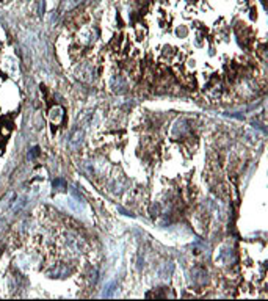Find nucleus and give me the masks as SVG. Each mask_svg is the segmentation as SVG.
Wrapping results in <instances>:
<instances>
[{
	"instance_id": "423d86ee",
	"label": "nucleus",
	"mask_w": 268,
	"mask_h": 301,
	"mask_svg": "<svg viewBox=\"0 0 268 301\" xmlns=\"http://www.w3.org/2000/svg\"><path fill=\"white\" fill-rule=\"evenodd\" d=\"M176 36H177V38L185 39V38L188 36V28H187L185 25H179V27L176 28Z\"/></svg>"
},
{
	"instance_id": "7ed1b4c3",
	"label": "nucleus",
	"mask_w": 268,
	"mask_h": 301,
	"mask_svg": "<svg viewBox=\"0 0 268 301\" xmlns=\"http://www.w3.org/2000/svg\"><path fill=\"white\" fill-rule=\"evenodd\" d=\"M63 116H64L63 108H61V107H58V105H55V107L50 110V113H49L50 121H52V123H55V124H60V123H61V119H63Z\"/></svg>"
},
{
	"instance_id": "f257e3e1",
	"label": "nucleus",
	"mask_w": 268,
	"mask_h": 301,
	"mask_svg": "<svg viewBox=\"0 0 268 301\" xmlns=\"http://www.w3.org/2000/svg\"><path fill=\"white\" fill-rule=\"evenodd\" d=\"M160 55H162V58H163V60H168V61H171V60H174V58L179 55V50H177V49H174L173 46L166 44V46H163V47H162V50H160Z\"/></svg>"
},
{
	"instance_id": "1a4fd4ad",
	"label": "nucleus",
	"mask_w": 268,
	"mask_h": 301,
	"mask_svg": "<svg viewBox=\"0 0 268 301\" xmlns=\"http://www.w3.org/2000/svg\"><path fill=\"white\" fill-rule=\"evenodd\" d=\"M255 18H257V10L251 8V19H255Z\"/></svg>"
},
{
	"instance_id": "0eeeda50",
	"label": "nucleus",
	"mask_w": 268,
	"mask_h": 301,
	"mask_svg": "<svg viewBox=\"0 0 268 301\" xmlns=\"http://www.w3.org/2000/svg\"><path fill=\"white\" fill-rule=\"evenodd\" d=\"M38 155H39V148L36 146V148L32 149V152L28 154V157H30V158H35V157H38Z\"/></svg>"
},
{
	"instance_id": "f03ea898",
	"label": "nucleus",
	"mask_w": 268,
	"mask_h": 301,
	"mask_svg": "<svg viewBox=\"0 0 268 301\" xmlns=\"http://www.w3.org/2000/svg\"><path fill=\"white\" fill-rule=\"evenodd\" d=\"M124 43H125V39L122 38V35H114L113 38H111V41H110V44H108V47L113 50V52H121L122 50V46H124Z\"/></svg>"
},
{
	"instance_id": "6e6552de",
	"label": "nucleus",
	"mask_w": 268,
	"mask_h": 301,
	"mask_svg": "<svg viewBox=\"0 0 268 301\" xmlns=\"http://www.w3.org/2000/svg\"><path fill=\"white\" fill-rule=\"evenodd\" d=\"M53 187L57 188V187H63V188H66V182L63 180V179H57L55 182H53Z\"/></svg>"
},
{
	"instance_id": "20e7f679",
	"label": "nucleus",
	"mask_w": 268,
	"mask_h": 301,
	"mask_svg": "<svg viewBox=\"0 0 268 301\" xmlns=\"http://www.w3.org/2000/svg\"><path fill=\"white\" fill-rule=\"evenodd\" d=\"M14 198H16V194L14 193H10L8 194V198L7 199H3L2 203H0V215H3L11 206H13V203H14Z\"/></svg>"
},
{
	"instance_id": "39448f33",
	"label": "nucleus",
	"mask_w": 268,
	"mask_h": 301,
	"mask_svg": "<svg viewBox=\"0 0 268 301\" xmlns=\"http://www.w3.org/2000/svg\"><path fill=\"white\" fill-rule=\"evenodd\" d=\"M135 36H137L138 41H141V39L146 36V28H143L141 24H137V25H135Z\"/></svg>"
}]
</instances>
